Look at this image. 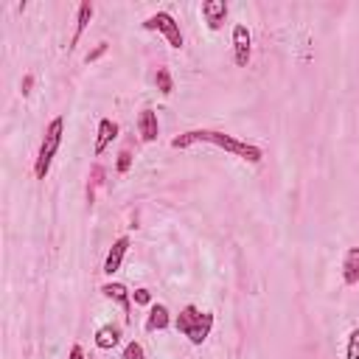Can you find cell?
Here are the masks:
<instances>
[{"label": "cell", "instance_id": "cell-6", "mask_svg": "<svg viewBox=\"0 0 359 359\" xmlns=\"http://www.w3.org/2000/svg\"><path fill=\"white\" fill-rule=\"evenodd\" d=\"M101 294H104L107 300H112V303H118V306L123 309V320H126V323L132 320V292H129L123 283L107 280V283L101 286Z\"/></svg>", "mask_w": 359, "mask_h": 359}, {"label": "cell", "instance_id": "cell-13", "mask_svg": "<svg viewBox=\"0 0 359 359\" xmlns=\"http://www.w3.org/2000/svg\"><path fill=\"white\" fill-rule=\"evenodd\" d=\"M171 325V314L163 303H151L149 306V314H146V331H163Z\"/></svg>", "mask_w": 359, "mask_h": 359}, {"label": "cell", "instance_id": "cell-18", "mask_svg": "<svg viewBox=\"0 0 359 359\" xmlns=\"http://www.w3.org/2000/svg\"><path fill=\"white\" fill-rule=\"evenodd\" d=\"M121 359H146V353H143V345L140 342H126V348H123V353H121Z\"/></svg>", "mask_w": 359, "mask_h": 359}, {"label": "cell", "instance_id": "cell-14", "mask_svg": "<svg viewBox=\"0 0 359 359\" xmlns=\"http://www.w3.org/2000/svg\"><path fill=\"white\" fill-rule=\"evenodd\" d=\"M118 342H121V328H118V325L107 323V325H101V328L95 331V348H98V351H112Z\"/></svg>", "mask_w": 359, "mask_h": 359}, {"label": "cell", "instance_id": "cell-22", "mask_svg": "<svg viewBox=\"0 0 359 359\" xmlns=\"http://www.w3.org/2000/svg\"><path fill=\"white\" fill-rule=\"evenodd\" d=\"M31 87H34V76H31V73H25V79H22V84H20L22 95H28V93H31Z\"/></svg>", "mask_w": 359, "mask_h": 359}, {"label": "cell", "instance_id": "cell-15", "mask_svg": "<svg viewBox=\"0 0 359 359\" xmlns=\"http://www.w3.org/2000/svg\"><path fill=\"white\" fill-rule=\"evenodd\" d=\"M154 84H157V90H160L163 95H171V93H174L171 70H168V67H157V73H154Z\"/></svg>", "mask_w": 359, "mask_h": 359}, {"label": "cell", "instance_id": "cell-5", "mask_svg": "<svg viewBox=\"0 0 359 359\" xmlns=\"http://www.w3.org/2000/svg\"><path fill=\"white\" fill-rule=\"evenodd\" d=\"M250 53H252V36H250V28L244 22H236L233 25V62L238 67H247L250 65Z\"/></svg>", "mask_w": 359, "mask_h": 359}, {"label": "cell", "instance_id": "cell-23", "mask_svg": "<svg viewBox=\"0 0 359 359\" xmlns=\"http://www.w3.org/2000/svg\"><path fill=\"white\" fill-rule=\"evenodd\" d=\"M67 359H87V356H84V348H81V345H73L70 353H67Z\"/></svg>", "mask_w": 359, "mask_h": 359}, {"label": "cell", "instance_id": "cell-9", "mask_svg": "<svg viewBox=\"0 0 359 359\" xmlns=\"http://www.w3.org/2000/svg\"><path fill=\"white\" fill-rule=\"evenodd\" d=\"M137 135H140V140H146V143L157 140V135H160V121H157V112H154L151 107H143V109H140V115H137Z\"/></svg>", "mask_w": 359, "mask_h": 359}, {"label": "cell", "instance_id": "cell-19", "mask_svg": "<svg viewBox=\"0 0 359 359\" xmlns=\"http://www.w3.org/2000/svg\"><path fill=\"white\" fill-rule=\"evenodd\" d=\"M115 168H118V174H126V171L132 168V151H129V149H121V154H118V163H115Z\"/></svg>", "mask_w": 359, "mask_h": 359}, {"label": "cell", "instance_id": "cell-21", "mask_svg": "<svg viewBox=\"0 0 359 359\" xmlns=\"http://www.w3.org/2000/svg\"><path fill=\"white\" fill-rule=\"evenodd\" d=\"M104 50H107V42H101V45H98V48H95L93 53H87V56H84V62H95V59H98V56H101Z\"/></svg>", "mask_w": 359, "mask_h": 359}, {"label": "cell", "instance_id": "cell-8", "mask_svg": "<svg viewBox=\"0 0 359 359\" xmlns=\"http://www.w3.org/2000/svg\"><path fill=\"white\" fill-rule=\"evenodd\" d=\"M126 252H129V236H118V238L112 241V247H109L107 258H104V275H109V278H112V275L121 269V264H123Z\"/></svg>", "mask_w": 359, "mask_h": 359}, {"label": "cell", "instance_id": "cell-2", "mask_svg": "<svg viewBox=\"0 0 359 359\" xmlns=\"http://www.w3.org/2000/svg\"><path fill=\"white\" fill-rule=\"evenodd\" d=\"M174 325H177V331H180L182 337H188V342H191V345H202V342L210 337V328H213V314H210V311L196 309L194 303H188V306H185V309L177 314Z\"/></svg>", "mask_w": 359, "mask_h": 359}, {"label": "cell", "instance_id": "cell-1", "mask_svg": "<svg viewBox=\"0 0 359 359\" xmlns=\"http://www.w3.org/2000/svg\"><path fill=\"white\" fill-rule=\"evenodd\" d=\"M194 143H210V146L224 149V151H230V154H236V157H241V160H247L252 165L264 160V149L261 146L238 140L236 135H227V132H219V129H188V132H182V135H177L171 140V149H188Z\"/></svg>", "mask_w": 359, "mask_h": 359}, {"label": "cell", "instance_id": "cell-10", "mask_svg": "<svg viewBox=\"0 0 359 359\" xmlns=\"http://www.w3.org/2000/svg\"><path fill=\"white\" fill-rule=\"evenodd\" d=\"M93 14H95V6H93L90 0H84V3H79V11H76V28H73V36H70V45H67V48H76V45H79V39H81V34H84V28L90 25V20H93Z\"/></svg>", "mask_w": 359, "mask_h": 359}, {"label": "cell", "instance_id": "cell-3", "mask_svg": "<svg viewBox=\"0 0 359 359\" xmlns=\"http://www.w3.org/2000/svg\"><path fill=\"white\" fill-rule=\"evenodd\" d=\"M62 135H65V118L56 115L48 126H45V135H42V143H39V151H36V163H34V177L36 180H45L48 171H50V163L62 146Z\"/></svg>", "mask_w": 359, "mask_h": 359}, {"label": "cell", "instance_id": "cell-12", "mask_svg": "<svg viewBox=\"0 0 359 359\" xmlns=\"http://www.w3.org/2000/svg\"><path fill=\"white\" fill-rule=\"evenodd\" d=\"M342 280H345V286L359 283V247H351L342 255Z\"/></svg>", "mask_w": 359, "mask_h": 359}, {"label": "cell", "instance_id": "cell-16", "mask_svg": "<svg viewBox=\"0 0 359 359\" xmlns=\"http://www.w3.org/2000/svg\"><path fill=\"white\" fill-rule=\"evenodd\" d=\"M345 359H359V328H353L348 334V345H345Z\"/></svg>", "mask_w": 359, "mask_h": 359}, {"label": "cell", "instance_id": "cell-11", "mask_svg": "<svg viewBox=\"0 0 359 359\" xmlns=\"http://www.w3.org/2000/svg\"><path fill=\"white\" fill-rule=\"evenodd\" d=\"M118 132H121V129H118V123H115L112 118H101V121H98V137H95V149H93V151H95V154H104L107 146L118 137Z\"/></svg>", "mask_w": 359, "mask_h": 359}, {"label": "cell", "instance_id": "cell-20", "mask_svg": "<svg viewBox=\"0 0 359 359\" xmlns=\"http://www.w3.org/2000/svg\"><path fill=\"white\" fill-rule=\"evenodd\" d=\"M132 297H135L137 306H151V292H149V289H135Z\"/></svg>", "mask_w": 359, "mask_h": 359}, {"label": "cell", "instance_id": "cell-17", "mask_svg": "<svg viewBox=\"0 0 359 359\" xmlns=\"http://www.w3.org/2000/svg\"><path fill=\"white\" fill-rule=\"evenodd\" d=\"M101 177H104V168L101 165H93V180H90V185H87V202L93 205V199H95V188L101 185Z\"/></svg>", "mask_w": 359, "mask_h": 359}, {"label": "cell", "instance_id": "cell-4", "mask_svg": "<svg viewBox=\"0 0 359 359\" xmlns=\"http://www.w3.org/2000/svg\"><path fill=\"white\" fill-rule=\"evenodd\" d=\"M143 28H146V31H157V34H163L165 42H168L174 50L182 48V31H180V22H177L168 11H154L151 17H146Z\"/></svg>", "mask_w": 359, "mask_h": 359}, {"label": "cell", "instance_id": "cell-7", "mask_svg": "<svg viewBox=\"0 0 359 359\" xmlns=\"http://www.w3.org/2000/svg\"><path fill=\"white\" fill-rule=\"evenodd\" d=\"M199 11H202V17H205L208 28H210V31H219V28L224 25L227 14H230V6H227L224 0H205Z\"/></svg>", "mask_w": 359, "mask_h": 359}]
</instances>
